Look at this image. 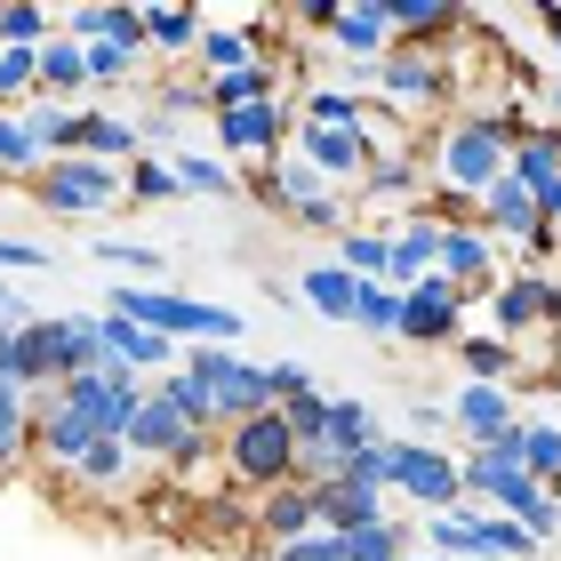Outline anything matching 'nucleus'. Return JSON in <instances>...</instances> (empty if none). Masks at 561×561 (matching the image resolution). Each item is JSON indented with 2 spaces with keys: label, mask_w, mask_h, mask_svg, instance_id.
Instances as JSON below:
<instances>
[{
  "label": "nucleus",
  "mask_w": 561,
  "mask_h": 561,
  "mask_svg": "<svg viewBox=\"0 0 561 561\" xmlns=\"http://www.w3.org/2000/svg\"><path fill=\"white\" fill-rule=\"evenodd\" d=\"M529 129H538V121H522V113H505V105H481V113L442 121V137H433V193L481 201L505 176V161H514V145Z\"/></svg>",
  "instance_id": "nucleus-1"
},
{
  "label": "nucleus",
  "mask_w": 561,
  "mask_h": 561,
  "mask_svg": "<svg viewBox=\"0 0 561 561\" xmlns=\"http://www.w3.org/2000/svg\"><path fill=\"white\" fill-rule=\"evenodd\" d=\"M105 369V337H96V313H24L16 353H9V386L24 393H57L65 377H96Z\"/></svg>",
  "instance_id": "nucleus-2"
},
{
  "label": "nucleus",
  "mask_w": 561,
  "mask_h": 561,
  "mask_svg": "<svg viewBox=\"0 0 561 561\" xmlns=\"http://www.w3.org/2000/svg\"><path fill=\"white\" fill-rule=\"evenodd\" d=\"M105 313L152 329V337L169 345H233L241 337V313H225V305H201V297H176V289H137V280H121Z\"/></svg>",
  "instance_id": "nucleus-3"
},
{
  "label": "nucleus",
  "mask_w": 561,
  "mask_h": 561,
  "mask_svg": "<svg viewBox=\"0 0 561 561\" xmlns=\"http://www.w3.org/2000/svg\"><path fill=\"white\" fill-rule=\"evenodd\" d=\"M249 193H257L265 209H280L289 225H305V233H345V193L329 185V176H321L313 161H305L297 145L280 152L273 169H257V176H249Z\"/></svg>",
  "instance_id": "nucleus-4"
},
{
  "label": "nucleus",
  "mask_w": 561,
  "mask_h": 561,
  "mask_svg": "<svg viewBox=\"0 0 561 561\" xmlns=\"http://www.w3.org/2000/svg\"><path fill=\"white\" fill-rule=\"evenodd\" d=\"M225 473L241 481V490H280V481H297V433L280 410L265 417H241V425H225Z\"/></svg>",
  "instance_id": "nucleus-5"
},
{
  "label": "nucleus",
  "mask_w": 561,
  "mask_h": 561,
  "mask_svg": "<svg viewBox=\"0 0 561 561\" xmlns=\"http://www.w3.org/2000/svg\"><path fill=\"white\" fill-rule=\"evenodd\" d=\"M24 201H33L41 217H105V209H121V169L72 152V161H48L33 185H24Z\"/></svg>",
  "instance_id": "nucleus-6"
},
{
  "label": "nucleus",
  "mask_w": 561,
  "mask_h": 561,
  "mask_svg": "<svg viewBox=\"0 0 561 561\" xmlns=\"http://www.w3.org/2000/svg\"><path fill=\"white\" fill-rule=\"evenodd\" d=\"M289 137H297V105H289V96H265V105L217 113V145L233 152V161H249V169H273L280 152H289Z\"/></svg>",
  "instance_id": "nucleus-7"
},
{
  "label": "nucleus",
  "mask_w": 561,
  "mask_h": 561,
  "mask_svg": "<svg viewBox=\"0 0 561 561\" xmlns=\"http://www.w3.org/2000/svg\"><path fill=\"white\" fill-rule=\"evenodd\" d=\"M393 490L417 505V514H449V505H466V481H457V457L442 442H393Z\"/></svg>",
  "instance_id": "nucleus-8"
},
{
  "label": "nucleus",
  "mask_w": 561,
  "mask_h": 561,
  "mask_svg": "<svg viewBox=\"0 0 561 561\" xmlns=\"http://www.w3.org/2000/svg\"><path fill=\"white\" fill-rule=\"evenodd\" d=\"M466 305H473V289H457L449 273L410 280V289H401V337L410 345H457L466 337Z\"/></svg>",
  "instance_id": "nucleus-9"
},
{
  "label": "nucleus",
  "mask_w": 561,
  "mask_h": 561,
  "mask_svg": "<svg viewBox=\"0 0 561 561\" xmlns=\"http://www.w3.org/2000/svg\"><path fill=\"white\" fill-rule=\"evenodd\" d=\"M490 337H505V345H522L529 329H546V321H561V280H546V273H505L497 289H490Z\"/></svg>",
  "instance_id": "nucleus-10"
},
{
  "label": "nucleus",
  "mask_w": 561,
  "mask_h": 561,
  "mask_svg": "<svg viewBox=\"0 0 561 561\" xmlns=\"http://www.w3.org/2000/svg\"><path fill=\"white\" fill-rule=\"evenodd\" d=\"M377 89H386L393 113H417V121L449 105V72H442V57H425V48H393V57L377 65Z\"/></svg>",
  "instance_id": "nucleus-11"
},
{
  "label": "nucleus",
  "mask_w": 561,
  "mask_h": 561,
  "mask_svg": "<svg viewBox=\"0 0 561 561\" xmlns=\"http://www.w3.org/2000/svg\"><path fill=\"white\" fill-rule=\"evenodd\" d=\"M329 57H337V65H386V57H393L386 0H337V24H329Z\"/></svg>",
  "instance_id": "nucleus-12"
},
{
  "label": "nucleus",
  "mask_w": 561,
  "mask_h": 561,
  "mask_svg": "<svg viewBox=\"0 0 561 561\" xmlns=\"http://www.w3.org/2000/svg\"><path fill=\"white\" fill-rule=\"evenodd\" d=\"M89 442H96L89 417H72L57 393H41V401H33V457H41L48 473H65V481H72V473H81V457H89Z\"/></svg>",
  "instance_id": "nucleus-13"
},
{
  "label": "nucleus",
  "mask_w": 561,
  "mask_h": 561,
  "mask_svg": "<svg viewBox=\"0 0 561 561\" xmlns=\"http://www.w3.org/2000/svg\"><path fill=\"white\" fill-rule=\"evenodd\" d=\"M449 425L466 433L473 449H490V442H505V433L522 425V393H505V386H457L449 393Z\"/></svg>",
  "instance_id": "nucleus-14"
},
{
  "label": "nucleus",
  "mask_w": 561,
  "mask_h": 561,
  "mask_svg": "<svg viewBox=\"0 0 561 561\" xmlns=\"http://www.w3.org/2000/svg\"><path fill=\"white\" fill-rule=\"evenodd\" d=\"M433 265H442V217L425 209H401V233H393V257H386V280L393 289H410V280H425Z\"/></svg>",
  "instance_id": "nucleus-15"
},
{
  "label": "nucleus",
  "mask_w": 561,
  "mask_h": 561,
  "mask_svg": "<svg viewBox=\"0 0 561 561\" xmlns=\"http://www.w3.org/2000/svg\"><path fill=\"white\" fill-rule=\"evenodd\" d=\"M386 24H393V48H425L433 57V41H457L473 16L449 9V0H386Z\"/></svg>",
  "instance_id": "nucleus-16"
},
{
  "label": "nucleus",
  "mask_w": 561,
  "mask_h": 561,
  "mask_svg": "<svg viewBox=\"0 0 561 561\" xmlns=\"http://www.w3.org/2000/svg\"><path fill=\"white\" fill-rule=\"evenodd\" d=\"M457 289H497V241L481 233V225H442V265Z\"/></svg>",
  "instance_id": "nucleus-17"
},
{
  "label": "nucleus",
  "mask_w": 561,
  "mask_h": 561,
  "mask_svg": "<svg viewBox=\"0 0 561 561\" xmlns=\"http://www.w3.org/2000/svg\"><path fill=\"white\" fill-rule=\"evenodd\" d=\"M425 161L410 145H386V152H369V176H362V201H386V209H417L425 201Z\"/></svg>",
  "instance_id": "nucleus-18"
},
{
  "label": "nucleus",
  "mask_w": 561,
  "mask_h": 561,
  "mask_svg": "<svg viewBox=\"0 0 561 561\" xmlns=\"http://www.w3.org/2000/svg\"><path fill=\"white\" fill-rule=\"evenodd\" d=\"M473 225H481L490 241H514V249H522L529 233H538V201H529V193L514 185V176H497V185L473 201Z\"/></svg>",
  "instance_id": "nucleus-19"
},
{
  "label": "nucleus",
  "mask_w": 561,
  "mask_h": 561,
  "mask_svg": "<svg viewBox=\"0 0 561 561\" xmlns=\"http://www.w3.org/2000/svg\"><path fill=\"white\" fill-rule=\"evenodd\" d=\"M313 522L329 529V538H353V529L369 522H393V505L377 490H353V481H329V490H313Z\"/></svg>",
  "instance_id": "nucleus-20"
},
{
  "label": "nucleus",
  "mask_w": 561,
  "mask_h": 561,
  "mask_svg": "<svg viewBox=\"0 0 561 561\" xmlns=\"http://www.w3.org/2000/svg\"><path fill=\"white\" fill-rule=\"evenodd\" d=\"M57 33H72V41H113V48H129V57H145V9H113V0H96V9H65Z\"/></svg>",
  "instance_id": "nucleus-21"
},
{
  "label": "nucleus",
  "mask_w": 561,
  "mask_h": 561,
  "mask_svg": "<svg viewBox=\"0 0 561 561\" xmlns=\"http://www.w3.org/2000/svg\"><path fill=\"white\" fill-rule=\"evenodd\" d=\"M81 152H89V161H105V169H129V161H145V121H129V113H105V105H89Z\"/></svg>",
  "instance_id": "nucleus-22"
},
{
  "label": "nucleus",
  "mask_w": 561,
  "mask_h": 561,
  "mask_svg": "<svg viewBox=\"0 0 561 561\" xmlns=\"http://www.w3.org/2000/svg\"><path fill=\"white\" fill-rule=\"evenodd\" d=\"M185 377H201V386H209L217 425H233V393H241V377H249L241 353H233V345H185Z\"/></svg>",
  "instance_id": "nucleus-23"
},
{
  "label": "nucleus",
  "mask_w": 561,
  "mask_h": 561,
  "mask_svg": "<svg viewBox=\"0 0 561 561\" xmlns=\"http://www.w3.org/2000/svg\"><path fill=\"white\" fill-rule=\"evenodd\" d=\"M89 89V48L72 33H48L41 41V105H65V96Z\"/></svg>",
  "instance_id": "nucleus-24"
},
{
  "label": "nucleus",
  "mask_w": 561,
  "mask_h": 561,
  "mask_svg": "<svg viewBox=\"0 0 561 561\" xmlns=\"http://www.w3.org/2000/svg\"><path fill=\"white\" fill-rule=\"evenodd\" d=\"M257 529L273 546H289V538H313V490H305V481H280V490H265L257 497Z\"/></svg>",
  "instance_id": "nucleus-25"
},
{
  "label": "nucleus",
  "mask_w": 561,
  "mask_h": 561,
  "mask_svg": "<svg viewBox=\"0 0 561 561\" xmlns=\"http://www.w3.org/2000/svg\"><path fill=\"white\" fill-rule=\"evenodd\" d=\"M48 169V145H41V121L33 113H16V105H0V176H33Z\"/></svg>",
  "instance_id": "nucleus-26"
},
{
  "label": "nucleus",
  "mask_w": 561,
  "mask_h": 561,
  "mask_svg": "<svg viewBox=\"0 0 561 561\" xmlns=\"http://www.w3.org/2000/svg\"><path fill=\"white\" fill-rule=\"evenodd\" d=\"M297 289H305V305H313L321 321H353V305H362V280H353L337 257L305 265V273H297Z\"/></svg>",
  "instance_id": "nucleus-27"
},
{
  "label": "nucleus",
  "mask_w": 561,
  "mask_h": 561,
  "mask_svg": "<svg viewBox=\"0 0 561 561\" xmlns=\"http://www.w3.org/2000/svg\"><path fill=\"white\" fill-rule=\"evenodd\" d=\"M193 65L209 72V81H233V72H249V65H265V48L241 33V24H209L201 33V48H193Z\"/></svg>",
  "instance_id": "nucleus-28"
},
{
  "label": "nucleus",
  "mask_w": 561,
  "mask_h": 561,
  "mask_svg": "<svg viewBox=\"0 0 561 561\" xmlns=\"http://www.w3.org/2000/svg\"><path fill=\"white\" fill-rule=\"evenodd\" d=\"M24 457H33V393L0 386V481H9Z\"/></svg>",
  "instance_id": "nucleus-29"
},
{
  "label": "nucleus",
  "mask_w": 561,
  "mask_h": 561,
  "mask_svg": "<svg viewBox=\"0 0 561 561\" xmlns=\"http://www.w3.org/2000/svg\"><path fill=\"white\" fill-rule=\"evenodd\" d=\"M522 473L538 481V490H561V425L553 417H522Z\"/></svg>",
  "instance_id": "nucleus-30"
},
{
  "label": "nucleus",
  "mask_w": 561,
  "mask_h": 561,
  "mask_svg": "<svg viewBox=\"0 0 561 561\" xmlns=\"http://www.w3.org/2000/svg\"><path fill=\"white\" fill-rule=\"evenodd\" d=\"M201 96H209V113H233V105H265V96H280V57L249 65V72H233V81H209Z\"/></svg>",
  "instance_id": "nucleus-31"
},
{
  "label": "nucleus",
  "mask_w": 561,
  "mask_h": 561,
  "mask_svg": "<svg viewBox=\"0 0 561 561\" xmlns=\"http://www.w3.org/2000/svg\"><path fill=\"white\" fill-rule=\"evenodd\" d=\"M89 257L113 265V273H129L137 289H169V257H161V249H145V241H96Z\"/></svg>",
  "instance_id": "nucleus-32"
},
{
  "label": "nucleus",
  "mask_w": 561,
  "mask_h": 561,
  "mask_svg": "<svg viewBox=\"0 0 561 561\" xmlns=\"http://www.w3.org/2000/svg\"><path fill=\"white\" fill-rule=\"evenodd\" d=\"M329 249H337V265H345L353 280H386V257H393V233H369V225H345V233L329 241Z\"/></svg>",
  "instance_id": "nucleus-33"
},
{
  "label": "nucleus",
  "mask_w": 561,
  "mask_h": 561,
  "mask_svg": "<svg viewBox=\"0 0 561 561\" xmlns=\"http://www.w3.org/2000/svg\"><path fill=\"white\" fill-rule=\"evenodd\" d=\"M152 393H161V401H169V410L185 417L193 433H217V401H209V386H201V377L169 369V377H152Z\"/></svg>",
  "instance_id": "nucleus-34"
},
{
  "label": "nucleus",
  "mask_w": 561,
  "mask_h": 561,
  "mask_svg": "<svg viewBox=\"0 0 561 561\" xmlns=\"http://www.w3.org/2000/svg\"><path fill=\"white\" fill-rule=\"evenodd\" d=\"M185 185H176V169L161 161V152H145V161L121 169V201H137V209H161V201H176Z\"/></svg>",
  "instance_id": "nucleus-35"
},
{
  "label": "nucleus",
  "mask_w": 561,
  "mask_h": 561,
  "mask_svg": "<svg viewBox=\"0 0 561 561\" xmlns=\"http://www.w3.org/2000/svg\"><path fill=\"white\" fill-rule=\"evenodd\" d=\"M201 33H209V16H201V9H145V48L185 57V48H201Z\"/></svg>",
  "instance_id": "nucleus-36"
},
{
  "label": "nucleus",
  "mask_w": 561,
  "mask_h": 561,
  "mask_svg": "<svg viewBox=\"0 0 561 561\" xmlns=\"http://www.w3.org/2000/svg\"><path fill=\"white\" fill-rule=\"evenodd\" d=\"M538 538L522 522H497V514H473V561H529Z\"/></svg>",
  "instance_id": "nucleus-37"
},
{
  "label": "nucleus",
  "mask_w": 561,
  "mask_h": 561,
  "mask_svg": "<svg viewBox=\"0 0 561 561\" xmlns=\"http://www.w3.org/2000/svg\"><path fill=\"white\" fill-rule=\"evenodd\" d=\"M345 561H410V522H369V529H353V538H337Z\"/></svg>",
  "instance_id": "nucleus-38"
},
{
  "label": "nucleus",
  "mask_w": 561,
  "mask_h": 561,
  "mask_svg": "<svg viewBox=\"0 0 561 561\" xmlns=\"http://www.w3.org/2000/svg\"><path fill=\"white\" fill-rule=\"evenodd\" d=\"M169 169H176V185H185V193H217V201L241 193L233 161H209V152H169Z\"/></svg>",
  "instance_id": "nucleus-39"
},
{
  "label": "nucleus",
  "mask_w": 561,
  "mask_h": 561,
  "mask_svg": "<svg viewBox=\"0 0 561 561\" xmlns=\"http://www.w3.org/2000/svg\"><path fill=\"white\" fill-rule=\"evenodd\" d=\"M353 329H362V337H401V289H393V280H362Z\"/></svg>",
  "instance_id": "nucleus-40"
},
{
  "label": "nucleus",
  "mask_w": 561,
  "mask_h": 561,
  "mask_svg": "<svg viewBox=\"0 0 561 561\" xmlns=\"http://www.w3.org/2000/svg\"><path fill=\"white\" fill-rule=\"evenodd\" d=\"M0 105H41V48H0Z\"/></svg>",
  "instance_id": "nucleus-41"
},
{
  "label": "nucleus",
  "mask_w": 561,
  "mask_h": 561,
  "mask_svg": "<svg viewBox=\"0 0 561 561\" xmlns=\"http://www.w3.org/2000/svg\"><path fill=\"white\" fill-rule=\"evenodd\" d=\"M57 33V9H33V0H0V48H41Z\"/></svg>",
  "instance_id": "nucleus-42"
},
{
  "label": "nucleus",
  "mask_w": 561,
  "mask_h": 561,
  "mask_svg": "<svg viewBox=\"0 0 561 561\" xmlns=\"http://www.w3.org/2000/svg\"><path fill=\"white\" fill-rule=\"evenodd\" d=\"M129 442H89V457H81V473H72V490H121L129 481Z\"/></svg>",
  "instance_id": "nucleus-43"
},
{
  "label": "nucleus",
  "mask_w": 561,
  "mask_h": 561,
  "mask_svg": "<svg viewBox=\"0 0 561 561\" xmlns=\"http://www.w3.org/2000/svg\"><path fill=\"white\" fill-rule=\"evenodd\" d=\"M329 442H337V457H362L369 442H386V433H377V417L362 401H329Z\"/></svg>",
  "instance_id": "nucleus-44"
},
{
  "label": "nucleus",
  "mask_w": 561,
  "mask_h": 561,
  "mask_svg": "<svg viewBox=\"0 0 561 561\" xmlns=\"http://www.w3.org/2000/svg\"><path fill=\"white\" fill-rule=\"evenodd\" d=\"M473 514H481V505H449V514L425 522V538H433L442 561H473Z\"/></svg>",
  "instance_id": "nucleus-45"
},
{
  "label": "nucleus",
  "mask_w": 561,
  "mask_h": 561,
  "mask_svg": "<svg viewBox=\"0 0 561 561\" xmlns=\"http://www.w3.org/2000/svg\"><path fill=\"white\" fill-rule=\"evenodd\" d=\"M337 481H353V490H377V497H393V442H369L362 457H345V473Z\"/></svg>",
  "instance_id": "nucleus-46"
},
{
  "label": "nucleus",
  "mask_w": 561,
  "mask_h": 561,
  "mask_svg": "<svg viewBox=\"0 0 561 561\" xmlns=\"http://www.w3.org/2000/svg\"><path fill=\"white\" fill-rule=\"evenodd\" d=\"M280 417H289V433H297V449H313V442H329V393H297V401H280Z\"/></svg>",
  "instance_id": "nucleus-47"
},
{
  "label": "nucleus",
  "mask_w": 561,
  "mask_h": 561,
  "mask_svg": "<svg viewBox=\"0 0 561 561\" xmlns=\"http://www.w3.org/2000/svg\"><path fill=\"white\" fill-rule=\"evenodd\" d=\"M81 48H89V89L129 81V72H137V57H129V48H113V41H81Z\"/></svg>",
  "instance_id": "nucleus-48"
},
{
  "label": "nucleus",
  "mask_w": 561,
  "mask_h": 561,
  "mask_svg": "<svg viewBox=\"0 0 561 561\" xmlns=\"http://www.w3.org/2000/svg\"><path fill=\"white\" fill-rule=\"evenodd\" d=\"M16 265H24V273H41V265H48V249H33V241H9V233H0V273H16Z\"/></svg>",
  "instance_id": "nucleus-49"
},
{
  "label": "nucleus",
  "mask_w": 561,
  "mask_h": 561,
  "mask_svg": "<svg viewBox=\"0 0 561 561\" xmlns=\"http://www.w3.org/2000/svg\"><path fill=\"white\" fill-rule=\"evenodd\" d=\"M410 425L417 433H442L449 425V401H410Z\"/></svg>",
  "instance_id": "nucleus-50"
},
{
  "label": "nucleus",
  "mask_w": 561,
  "mask_h": 561,
  "mask_svg": "<svg viewBox=\"0 0 561 561\" xmlns=\"http://www.w3.org/2000/svg\"><path fill=\"white\" fill-rule=\"evenodd\" d=\"M538 33H546V41L561 48V9H538Z\"/></svg>",
  "instance_id": "nucleus-51"
},
{
  "label": "nucleus",
  "mask_w": 561,
  "mask_h": 561,
  "mask_svg": "<svg viewBox=\"0 0 561 561\" xmlns=\"http://www.w3.org/2000/svg\"><path fill=\"white\" fill-rule=\"evenodd\" d=\"M0 313H16V289H9V273H0Z\"/></svg>",
  "instance_id": "nucleus-52"
},
{
  "label": "nucleus",
  "mask_w": 561,
  "mask_h": 561,
  "mask_svg": "<svg viewBox=\"0 0 561 561\" xmlns=\"http://www.w3.org/2000/svg\"><path fill=\"white\" fill-rule=\"evenodd\" d=\"M546 105H553V113H561V81H553V89H546Z\"/></svg>",
  "instance_id": "nucleus-53"
},
{
  "label": "nucleus",
  "mask_w": 561,
  "mask_h": 561,
  "mask_svg": "<svg viewBox=\"0 0 561 561\" xmlns=\"http://www.w3.org/2000/svg\"><path fill=\"white\" fill-rule=\"evenodd\" d=\"M410 561H442V553H410Z\"/></svg>",
  "instance_id": "nucleus-54"
}]
</instances>
